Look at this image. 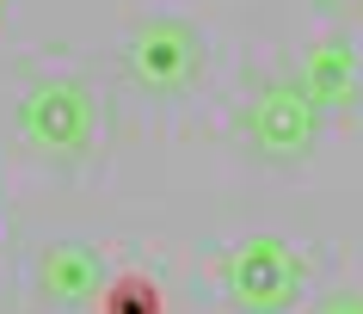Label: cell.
Listing matches in <instances>:
<instances>
[{
	"label": "cell",
	"mask_w": 363,
	"mask_h": 314,
	"mask_svg": "<svg viewBox=\"0 0 363 314\" xmlns=\"http://www.w3.org/2000/svg\"><path fill=\"white\" fill-rule=\"evenodd\" d=\"M222 284H228V302L240 314H289L302 302L308 271L277 235H259V240H247V247H234Z\"/></svg>",
	"instance_id": "6da1fadb"
},
{
	"label": "cell",
	"mask_w": 363,
	"mask_h": 314,
	"mask_svg": "<svg viewBox=\"0 0 363 314\" xmlns=\"http://www.w3.org/2000/svg\"><path fill=\"white\" fill-rule=\"evenodd\" d=\"M93 130H99V111H93V93L80 80H38V86H25L19 136L31 148H43L56 160H74V155H86Z\"/></svg>",
	"instance_id": "7a4b0ae2"
},
{
	"label": "cell",
	"mask_w": 363,
	"mask_h": 314,
	"mask_svg": "<svg viewBox=\"0 0 363 314\" xmlns=\"http://www.w3.org/2000/svg\"><path fill=\"white\" fill-rule=\"evenodd\" d=\"M123 68L142 93H185L197 74H203V38H197V25L172 19H142L123 43Z\"/></svg>",
	"instance_id": "3957f363"
},
{
	"label": "cell",
	"mask_w": 363,
	"mask_h": 314,
	"mask_svg": "<svg viewBox=\"0 0 363 314\" xmlns=\"http://www.w3.org/2000/svg\"><path fill=\"white\" fill-rule=\"evenodd\" d=\"M320 136V105L296 86V80H271L247 105V142L265 160H302Z\"/></svg>",
	"instance_id": "277c9868"
},
{
	"label": "cell",
	"mask_w": 363,
	"mask_h": 314,
	"mask_svg": "<svg viewBox=\"0 0 363 314\" xmlns=\"http://www.w3.org/2000/svg\"><path fill=\"white\" fill-rule=\"evenodd\" d=\"M38 284H43L50 302H62V308L99 302V290H105V259H99V247H86V240H50L38 253Z\"/></svg>",
	"instance_id": "5b68a950"
},
{
	"label": "cell",
	"mask_w": 363,
	"mask_h": 314,
	"mask_svg": "<svg viewBox=\"0 0 363 314\" xmlns=\"http://www.w3.org/2000/svg\"><path fill=\"white\" fill-rule=\"evenodd\" d=\"M296 86H302L320 111H333V105H345V99L357 93V56H351L345 43H314V50L302 56Z\"/></svg>",
	"instance_id": "8992f818"
},
{
	"label": "cell",
	"mask_w": 363,
	"mask_h": 314,
	"mask_svg": "<svg viewBox=\"0 0 363 314\" xmlns=\"http://www.w3.org/2000/svg\"><path fill=\"white\" fill-rule=\"evenodd\" d=\"M99 308L105 314H160V284L154 277H105Z\"/></svg>",
	"instance_id": "52a82bcc"
},
{
	"label": "cell",
	"mask_w": 363,
	"mask_h": 314,
	"mask_svg": "<svg viewBox=\"0 0 363 314\" xmlns=\"http://www.w3.org/2000/svg\"><path fill=\"white\" fill-rule=\"evenodd\" d=\"M320 314H363V296H333Z\"/></svg>",
	"instance_id": "ba28073f"
}]
</instances>
